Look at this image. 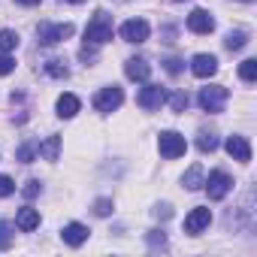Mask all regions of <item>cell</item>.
Masks as SVG:
<instances>
[{
	"instance_id": "obj_31",
	"label": "cell",
	"mask_w": 257,
	"mask_h": 257,
	"mask_svg": "<svg viewBox=\"0 0 257 257\" xmlns=\"http://www.w3.org/2000/svg\"><path fill=\"white\" fill-rule=\"evenodd\" d=\"M40 191H43V185H40V182H37V179H31V182H28V185H25V197H37V194H40Z\"/></svg>"
},
{
	"instance_id": "obj_4",
	"label": "cell",
	"mask_w": 257,
	"mask_h": 257,
	"mask_svg": "<svg viewBox=\"0 0 257 257\" xmlns=\"http://www.w3.org/2000/svg\"><path fill=\"white\" fill-rule=\"evenodd\" d=\"M158 149H161V155H164L167 161H176V158H182V155L188 152V143H185L182 134H176V131H164L161 140H158Z\"/></svg>"
},
{
	"instance_id": "obj_27",
	"label": "cell",
	"mask_w": 257,
	"mask_h": 257,
	"mask_svg": "<svg viewBox=\"0 0 257 257\" xmlns=\"http://www.w3.org/2000/svg\"><path fill=\"white\" fill-rule=\"evenodd\" d=\"M13 70H16V61H13V58L4 52V55H0V76H10Z\"/></svg>"
},
{
	"instance_id": "obj_24",
	"label": "cell",
	"mask_w": 257,
	"mask_h": 257,
	"mask_svg": "<svg viewBox=\"0 0 257 257\" xmlns=\"http://www.w3.org/2000/svg\"><path fill=\"white\" fill-rule=\"evenodd\" d=\"M46 73L55 76V79H67V76H70V70H67L64 61H58V58H55V61H46Z\"/></svg>"
},
{
	"instance_id": "obj_33",
	"label": "cell",
	"mask_w": 257,
	"mask_h": 257,
	"mask_svg": "<svg viewBox=\"0 0 257 257\" xmlns=\"http://www.w3.org/2000/svg\"><path fill=\"white\" fill-rule=\"evenodd\" d=\"M16 4H22V7H37L40 0H16Z\"/></svg>"
},
{
	"instance_id": "obj_9",
	"label": "cell",
	"mask_w": 257,
	"mask_h": 257,
	"mask_svg": "<svg viewBox=\"0 0 257 257\" xmlns=\"http://www.w3.org/2000/svg\"><path fill=\"white\" fill-rule=\"evenodd\" d=\"M209 221H212V212H209L206 206H197V209H191L188 218H185V233L197 236V233H203V230L209 227Z\"/></svg>"
},
{
	"instance_id": "obj_20",
	"label": "cell",
	"mask_w": 257,
	"mask_h": 257,
	"mask_svg": "<svg viewBox=\"0 0 257 257\" xmlns=\"http://www.w3.org/2000/svg\"><path fill=\"white\" fill-rule=\"evenodd\" d=\"M239 79H242V82H254V79H257V61H254V58H248V61L239 64Z\"/></svg>"
},
{
	"instance_id": "obj_32",
	"label": "cell",
	"mask_w": 257,
	"mask_h": 257,
	"mask_svg": "<svg viewBox=\"0 0 257 257\" xmlns=\"http://www.w3.org/2000/svg\"><path fill=\"white\" fill-rule=\"evenodd\" d=\"M149 242H152V245H164L167 239H164V233L158 236V230H152V236H149Z\"/></svg>"
},
{
	"instance_id": "obj_15",
	"label": "cell",
	"mask_w": 257,
	"mask_h": 257,
	"mask_svg": "<svg viewBox=\"0 0 257 257\" xmlns=\"http://www.w3.org/2000/svg\"><path fill=\"white\" fill-rule=\"evenodd\" d=\"M16 227H19V230H25V233L37 230V227H40V212H37V209H31V206L19 209V215H16Z\"/></svg>"
},
{
	"instance_id": "obj_10",
	"label": "cell",
	"mask_w": 257,
	"mask_h": 257,
	"mask_svg": "<svg viewBox=\"0 0 257 257\" xmlns=\"http://www.w3.org/2000/svg\"><path fill=\"white\" fill-rule=\"evenodd\" d=\"M188 31H191V34H212V31H215L212 13H209V10H194V13L188 16Z\"/></svg>"
},
{
	"instance_id": "obj_28",
	"label": "cell",
	"mask_w": 257,
	"mask_h": 257,
	"mask_svg": "<svg viewBox=\"0 0 257 257\" xmlns=\"http://www.w3.org/2000/svg\"><path fill=\"white\" fill-rule=\"evenodd\" d=\"M13 191H16V182L10 176H0V197H10Z\"/></svg>"
},
{
	"instance_id": "obj_11",
	"label": "cell",
	"mask_w": 257,
	"mask_h": 257,
	"mask_svg": "<svg viewBox=\"0 0 257 257\" xmlns=\"http://www.w3.org/2000/svg\"><path fill=\"white\" fill-rule=\"evenodd\" d=\"M124 73H127V79H131V82H149L152 64L146 58H131V61L124 64Z\"/></svg>"
},
{
	"instance_id": "obj_2",
	"label": "cell",
	"mask_w": 257,
	"mask_h": 257,
	"mask_svg": "<svg viewBox=\"0 0 257 257\" xmlns=\"http://www.w3.org/2000/svg\"><path fill=\"white\" fill-rule=\"evenodd\" d=\"M227 97H230V91H227L224 85H209V88H203V91L197 94V103H200V109H203V112L218 115V112L224 109Z\"/></svg>"
},
{
	"instance_id": "obj_35",
	"label": "cell",
	"mask_w": 257,
	"mask_h": 257,
	"mask_svg": "<svg viewBox=\"0 0 257 257\" xmlns=\"http://www.w3.org/2000/svg\"><path fill=\"white\" fill-rule=\"evenodd\" d=\"M173 4H185V0H173Z\"/></svg>"
},
{
	"instance_id": "obj_17",
	"label": "cell",
	"mask_w": 257,
	"mask_h": 257,
	"mask_svg": "<svg viewBox=\"0 0 257 257\" xmlns=\"http://www.w3.org/2000/svg\"><path fill=\"white\" fill-rule=\"evenodd\" d=\"M203 182H206V179H203V167H200V164H194V167L185 173V188H188V191H200V188H203Z\"/></svg>"
},
{
	"instance_id": "obj_21",
	"label": "cell",
	"mask_w": 257,
	"mask_h": 257,
	"mask_svg": "<svg viewBox=\"0 0 257 257\" xmlns=\"http://www.w3.org/2000/svg\"><path fill=\"white\" fill-rule=\"evenodd\" d=\"M197 149H200L203 155H212V152L218 149V137H215V134H200V137H197Z\"/></svg>"
},
{
	"instance_id": "obj_30",
	"label": "cell",
	"mask_w": 257,
	"mask_h": 257,
	"mask_svg": "<svg viewBox=\"0 0 257 257\" xmlns=\"http://www.w3.org/2000/svg\"><path fill=\"white\" fill-rule=\"evenodd\" d=\"M94 212H97L100 218L109 215V212H112V200H97V203H94Z\"/></svg>"
},
{
	"instance_id": "obj_26",
	"label": "cell",
	"mask_w": 257,
	"mask_h": 257,
	"mask_svg": "<svg viewBox=\"0 0 257 257\" xmlns=\"http://www.w3.org/2000/svg\"><path fill=\"white\" fill-rule=\"evenodd\" d=\"M13 245V224L0 221V248H10Z\"/></svg>"
},
{
	"instance_id": "obj_18",
	"label": "cell",
	"mask_w": 257,
	"mask_h": 257,
	"mask_svg": "<svg viewBox=\"0 0 257 257\" xmlns=\"http://www.w3.org/2000/svg\"><path fill=\"white\" fill-rule=\"evenodd\" d=\"M40 155H43L46 161H58V155H61V137H49V140L40 146Z\"/></svg>"
},
{
	"instance_id": "obj_25",
	"label": "cell",
	"mask_w": 257,
	"mask_h": 257,
	"mask_svg": "<svg viewBox=\"0 0 257 257\" xmlns=\"http://www.w3.org/2000/svg\"><path fill=\"white\" fill-rule=\"evenodd\" d=\"M170 106H173V112H185V109H188V94H185V91H176V94L170 97Z\"/></svg>"
},
{
	"instance_id": "obj_34",
	"label": "cell",
	"mask_w": 257,
	"mask_h": 257,
	"mask_svg": "<svg viewBox=\"0 0 257 257\" xmlns=\"http://www.w3.org/2000/svg\"><path fill=\"white\" fill-rule=\"evenodd\" d=\"M64 4H85V0H64Z\"/></svg>"
},
{
	"instance_id": "obj_29",
	"label": "cell",
	"mask_w": 257,
	"mask_h": 257,
	"mask_svg": "<svg viewBox=\"0 0 257 257\" xmlns=\"http://www.w3.org/2000/svg\"><path fill=\"white\" fill-rule=\"evenodd\" d=\"M164 67H167V73H170V76H179V73H182V61H179V58H167V61H164Z\"/></svg>"
},
{
	"instance_id": "obj_1",
	"label": "cell",
	"mask_w": 257,
	"mask_h": 257,
	"mask_svg": "<svg viewBox=\"0 0 257 257\" xmlns=\"http://www.w3.org/2000/svg\"><path fill=\"white\" fill-rule=\"evenodd\" d=\"M112 16L109 13H94V19L88 22V28H85V43H91V46H103V43H109L112 40Z\"/></svg>"
},
{
	"instance_id": "obj_6",
	"label": "cell",
	"mask_w": 257,
	"mask_h": 257,
	"mask_svg": "<svg viewBox=\"0 0 257 257\" xmlns=\"http://www.w3.org/2000/svg\"><path fill=\"white\" fill-rule=\"evenodd\" d=\"M203 188H206L209 200H224L230 194V188H233V179L224 170H215V173H209V179L203 182Z\"/></svg>"
},
{
	"instance_id": "obj_3",
	"label": "cell",
	"mask_w": 257,
	"mask_h": 257,
	"mask_svg": "<svg viewBox=\"0 0 257 257\" xmlns=\"http://www.w3.org/2000/svg\"><path fill=\"white\" fill-rule=\"evenodd\" d=\"M73 25L70 22H64V25H52V22H43L40 28H37V37H40V46H58V43H64V40H70L73 37Z\"/></svg>"
},
{
	"instance_id": "obj_14",
	"label": "cell",
	"mask_w": 257,
	"mask_h": 257,
	"mask_svg": "<svg viewBox=\"0 0 257 257\" xmlns=\"http://www.w3.org/2000/svg\"><path fill=\"white\" fill-rule=\"evenodd\" d=\"M61 236H64V242H67V245L79 248V245L88 239V227H85V224H79V221H73V224H64Z\"/></svg>"
},
{
	"instance_id": "obj_23",
	"label": "cell",
	"mask_w": 257,
	"mask_h": 257,
	"mask_svg": "<svg viewBox=\"0 0 257 257\" xmlns=\"http://www.w3.org/2000/svg\"><path fill=\"white\" fill-rule=\"evenodd\" d=\"M19 46V34L16 31H0V52H13Z\"/></svg>"
},
{
	"instance_id": "obj_16",
	"label": "cell",
	"mask_w": 257,
	"mask_h": 257,
	"mask_svg": "<svg viewBox=\"0 0 257 257\" xmlns=\"http://www.w3.org/2000/svg\"><path fill=\"white\" fill-rule=\"evenodd\" d=\"M79 109H82V103H79L76 94H61V97H58V115H61V118H73Z\"/></svg>"
},
{
	"instance_id": "obj_13",
	"label": "cell",
	"mask_w": 257,
	"mask_h": 257,
	"mask_svg": "<svg viewBox=\"0 0 257 257\" xmlns=\"http://www.w3.org/2000/svg\"><path fill=\"white\" fill-rule=\"evenodd\" d=\"M224 149H227V155H230L233 161H239V164H248V161H251V146H248L245 137H230Z\"/></svg>"
},
{
	"instance_id": "obj_8",
	"label": "cell",
	"mask_w": 257,
	"mask_h": 257,
	"mask_svg": "<svg viewBox=\"0 0 257 257\" xmlns=\"http://www.w3.org/2000/svg\"><path fill=\"white\" fill-rule=\"evenodd\" d=\"M137 103H140L146 112H155V109H161V106L167 103V91H164L161 85H146V88L137 94Z\"/></svg>"
},
{
	"instance_id": "obj_7",
	"label": "cell",
	"mask_w": 257,
	"mask_h": 257,
	"mask_svg": "<svg viewBox=\"0 0 257 257\" xmlns=\"http://www.w3.org/2000/svg\"><path fill=\"white\" fill-rule=\"evenodd\" d=\"M149 34H152V28H149V22L146 19H127L124 25H121V40L124 43H146L149 40Z\"/></svg>"
},
{
	"instance_id": "obj_19",
	"label": "cell",
	"mask_w": 257,
	"mask_h": 257,
	"mask_svg": "<svg viewBox=\"0 0 257 257\" xmlns=\"http://www.w3.org/2000/svg\"><path fill=\"white\" fill-rule=\"evenodd\" d=\"M245 43H248V34H245V31H230V34H227V40H224V46H227L230 52L245 49Z\"/></svg>"
},
{
	"instance_id": "obj_22",
	"label": "cell",
	"mask_w": 257,
	"mask_h": 257,
	"mask_svg": "<svg viewBox=\"0 0 257 257\" xmlns=\"http://www.w3.org/2000/svg\"><path fill=\"white\" fill-rule=\"evenodd\" d=\"M37 155H40V143H25V146L19 149V155H16V158H19L22 164H31Z\"/></svg>"
},
{
	"instance_id": "obj_5",
	"label": "cell",
	"mask_w": 257,
	"mask_h": 257,
	"mask_svg": "<svg viewBox=\"0 0 257 257\" xmlns=\"http://www.w3.org/2000/svg\"><path fill=\"white\" fill-rule=\"evenodd\" d=\"M121 103H124V91L118 85H106L94 94V109L97 112H115Z\"/></svg>"
},
{
	"instance_id": "obj_12",
	"label": "cell",
	"mask_w": 257,
	"mask_h": 257,
	"mask_svg": "<svg viewBox=\"0 0 257 257\" xmlns=\"http://www.w3.org/2000/svg\"><path fill=\"white\" fill-rule=\"evenodd\" d=\"M191 70H194L197 79H209V76L218 73V58H215V55H194Z\"/></svg>"
}]
</instances>
